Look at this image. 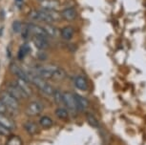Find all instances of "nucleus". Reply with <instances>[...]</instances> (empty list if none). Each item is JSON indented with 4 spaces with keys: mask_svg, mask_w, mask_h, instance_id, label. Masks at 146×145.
Masks as SVG:
<instances>
[{
    "mask_svg": "<svg viewBox=\"0 0 146 145\" xmlns=\"http://www.w3.org/2000/svg\"><path fill=\"white\" fill-rule=\"evenodd\" d=\"M8 109L7 107L5 106V104L3 102H2V100L0 99V115H5L7 113Z\"/></svg>",
    "mask_w": 146,
    "mask_h": 145,
    "instance_id": "nucleus-29",
    "label": "nucleus"
},
{
    "mask_svg": "<svg viewBox=\"0 0 146 145\" xmlns=\"http://www.w3.org/2000/svg\"><path fill=\"white\" fill-rule=\"evenodd\" d=\"M60 35L64 40H70L74 35V29L72 26H66L61 31H60Z\"/></svg>",
    "mask_w": 146,
    "mask_h": 145,
    "instance_id": "nucleus-17",
    "label": "nucleus"
},
{
    "mask_svg": "<svg viewBox=\"0 0 146 145\" xmlns=\"http://www.w3.org/2000/svg\"><path fill=\"white\" fill-rule=\"evenodd\" d=\"M54 100L56 104H62L63 103V93L59 90H54V94H53Z\"/></svg>",
    "mask_w": 146,
    "mask_h": 145,
    "instance_id": "nucleus-24",
    "label": "nucleus"
},
{
    "mask_svg": "<svg viewBox=\"0 0 146 145\" xmlns=\"http://www.w3.org/2000/svg\"><path fill=\"white\" fill-rule=\"evenodd\" d=\"M15 83L17 84V86L20 88L22 93L25 95L26 97H31V95H33V89H32L31 85H30V84H31L30 82L23 80V79L17 78V80L15 81Z\"/></svg>",
    "mask_w": 146,
    "mask_h": 145,
    "instance_id": "nucleus-8",
    "label": "nucleus"
},
{
    "mask_svg": "<svg viewBox=\"0 0 146 145\" xmlns=\"http://www.w3.org/2000/svg\"><path fill=\"white\" fill-rule=\"evenodd\" d=\"M22 23L19 22V21H15V22L13 23V32H16V34H18V32H21L22 31Z\"/></svg>",
    "mask_w": 146,
    "mask_h": 145,
    "instance_id": "nucleus-26",
    "label": "nucleus"
},
{
    "mask_svg": "<svg viewBox=\"0 0 146 145\" xmlns=\"http://www.w3.org/2000/svg\"><path fill=\"white\" fill-rule=\"evenodd\" d=\"M23 128H24V130L31 136L36 135V134L39 132V128H38L37 124L34 121H26L23 124Z\"/></svg>",
    "mask_w": 146,
    "mask_h": 145,
    "instance_id": "nucleus-13",
    "label": "nucleus"
},
{
    "mask_svg": "<svg viewBox=\"0 0 146 145\" xmlns=\"http://www.w3.org/2000/svg\"><path fill=\"white\" fill-rule=\"evenodd\" d=\"M34 44L38 50L40 51H44L48 48V40H47L46 37H42V36H34Z\"/></svg>",
    "mask_w": 146,
    "mask_h": 145,
    "instance_id": "nucleus-14",
    "label": "nucleus"
},
{
    "mask_svg": "<svg viewBox=\"0 0 146 145\" xmlns=\"http://www.w3.org/2000/svg\"><path fill=\"white\" fill-rule=\"evenodd\" d=\"M40 6L46 11H56L58 9L59 2L57 0H42L40 1Z\"/></svg>",
    "mask_w": 146,
    "mask_h": 145,
    "instance_id": "nucleus-10",
    "label": "nucleus"
},
{
    "mask_svg": "<svg viewBox=\"0 0 146 145\" xmlns=\"http://www.w3.org/2000/svg\"><path fill=\"white\" fill-rule=\"evenodd\" d=\"M0 124H1L2 126L6 127L7 129H9L10 131H13L15 129V121H13L11 117L6 116V114H5V115H0Z\"/></svg>",
    "mask_w": 146,
    "mask_h": 145,
    "instance_id": "nucleus-12",
    "label": "nucleus"
},
{
    "mask_svg": "<svg viewBox=\"0 0 146 145\" xmlns=\"http://www.w3.org/2000/svg\"><path fill=\"white\" fill-rule=\"evenodd\" d=\"M44 110V106L39 101H33L27 106L26 108V114L31 117H35L40 115Z\"/></svg>",
    "mask_w": 146,
    "mask_h": 145,
    "instance_id": "nucleus-4",
    "label": "nucleus"
},
{
    "mask_svg": "<svg viewBox=\"0 0 146 145\" xmlns=\"http://www.w3.org/2000/svg\"><path fill=\"white\" fill-rule=\"evenodd\" d=\"M57 67L58 66H56V65H48V66L39 67L35 70V73L43 79H50L53 78L54 73L56 72Z\"/></svg>",
    "mask_w": 146,
    "mask_h": 145,
    "instance_id": "nucleus-3",
    "label": "nucleus"
},
{
    "mask_svg": "<svg viewBox=\"0 0 146 145\" xmlns=\"http://www.w3.org/2000/svg\"><path fill=\"white\" fill-rule=\"evenodd\" d=\"M39 1H42V0H39Z\"/></svg>",
    "mask_w": 146,
    "mask_h": 145,
    "instance_id": "nucleus-31",
    "label": "nucleus"
},
{
    "mask_svg": "<svg viewBox=\"0 0 146 145\" xmlns=\"http://www.w3.org/2000/svg\"><path fill=\"white\" fill-rule=\"evenodd\" d=\"M74 97H75V100H76V108L78 110H81L84 111L86 110L89 106V101H88L87 98H85L82 95H79L78 94H74Z\"/></svg>",
    "mask_w": 146,
    "mask_h": 145,
    "instance_id": "nucleus-11",
    "label": "nucleus"
},
{
    "mask_svg": "<svg viewBox=\"0 0 146 145\" xmlns=\"http://www.w3.org/2000/svg\"><path fill=\"white\" fill-rule=\"evenodd\" d=\"M0 99L2 100V102L5 104V106L7 107L8 110H11V111H13V112L18 110V108H19L18 100L13 97V95H11L8 92H6V91L2 92Z\"/></svg>",
    "mask_w": 146,
    "mask_h": 145,
    "instance_id": "nucleus-2",
    "label": "nucleus"
},
{
    "mask_svg": "<svg viewBox=\"0 0 146 145\" xmlns=\"http://www.w3.org/2000/svg\"><path fill=\"white\" fill-rule=\"evenodd\" d=\"M66 76V72L64 70L62 69V68L60 67H57L56 72L54 73V75H53V78L56 79V80H62L63 78H64Z\"/></svg>",
    "mask_w": 146,
    "mask_h": 145,
    "instance_id": "nucleus-23",
    "label": "nucleus"
},
{
    "mask_svg": "<svg viewBox=\"0 0 146 145\" xmlns=\"http://www.w3.org/2000/svg\"><path fill=\"white\" fill-rule=\"evenodd\" d=\"M12 134V131H10L9 129H7L6 127L2 126L0 124V136H10Z\"/></svg>",
    "mask_w": 146,
    "mask_h": 145,
    "instance_id": "nucleus-27",
    "label": "nucleus"
},
{
    "mask_svg": "<svg viewBox=\"0 0 146 145\" xmlns=\"http://www.w3.org/2000/svg\"><path fill=\"white\" fill-rule=\"evenodd\" d=\"M75 85L76 87L78 88V90H80V91H86L88 89V83H87V80L86 78L83 77V76L81 75H78L76 77H75Z\"/></svg>",
    "mask_w": 146,
    "mask_h": 145,
    "instance_id": "nucleus-16",
    "label": "nucleus"
},
{
    "mask_svg": "<svg viewBox=\"0 0 146 145\" xmlns=\"http://www.w3.org/2000/svg\"><path fill=\"white\" fill-rule=\"evenodd\" d=\"M63 103H64L65 106L69 109V110H71V111L78 110L76 104V100H75V97H74V94H72L71 92L63 93Z\"/></svg>",
    "mask_w": 146,
    "mask_h": 145,
    "instance_id": "nucleus-6",
    "label": "nucleus"
},
{
    "mask_svg": "<svg viewBox=\"0 0 146 145\" xmlns=\"http://www.w3.org/2000/svg\"><path fill=\"white\" fill-rule=\"evenodd\" d=\"M43 28H44V30H45L47 36L56 37L57 35L59 34V31H58V30H57L54 26L51 25V24H46V25L44 26Z\"/></svg>",
    "mask_w": 146,
    "mask_h": 145,
    "instance_id": "nucleus-18",
    "label": "nucleus"
},
{
    "mask_svg": "<svg viewBox=\"0 0 146 145\" xmlns=\"http://www.w3.org/2000/svg\"><path fill=\"white\" fill-rule=\"evenodd\" d=\"M7 145H22L21 139L16 136H13L12 138H10L9 141H8Z\"/></svg>",
    "mask_w": 146,
    "mask_h": 145,
    "instance_id": "nucleus-25",
    "label": "nucleus"
},
{
    "mask_svg": "<svg viewBox=\"0 0 146 145\" xmlns=\"http://www.w3.org/2000/svg\"><path fill=\"white\" fill-rule=\"evenodd\" d=\"M6 92H8L11 95H13V97L16 98L18 101L21 100V99H24V98H26L25 95L22 93V91L20 90V88L17 86V84L15 83V82H11L9 83L6 87Z\"/></svg>",
    "mask_w": 146,
    "mask_h": 145,
    "instance_id": "nucleus-5",
    "label": "nucleus"
},
{
    "mask_svg": "<svg viewBox=\"0 0 146 145\" xmlns=\"http://www.w3.org/2000/svg\"><path fill=\"white\" fill-rule=\"evenodd\" d=\"M54 114H56V116L60 119H68V117H69V113H68L67 109H65L63 107L56 108V111H54Z\"/></svg>",
    "mask_w": 146,
    "mask_h": 145,
    "instance_id": "nucleus-20",
    "label": "nucleus"
},
{
    "mask_svg": "<svg viewBox=\"0 0 146 145\" xmlns=\"http://www.w3.org/2000/svg\"><path fill=\"white\" fill-rule=\"evenodd\" d=\"M17 1H19V2H21V1H22V0H17Z\"/></svg>",
    "mask_w": 146,
    "mask_h": 145,
    "instance_id": "nucleus-30",
    "label": "nucleus"
},
{
    "mask_svg": "<svg viewBox=\"0 0 146 145\" xmlns=\"http://www.w3.org/2000/svg\"><path fill=\"white\" fill-rule=\"evenodd\" d=\"M39 124H40V126L42 128L48 129V128H51L52 126H53L54 121H53V119H52L50 117L43 116V117H41L39 119Z\"/></svg>",
    "mask_w": 146,
    "mask_h": 145,
    "instance_id": "nucleus-19",
    "label": "nucleus"
},
{
    "mask_svg": "<svg viewBox=\"0 0 146 145\" xmlns=\"http://www.w3.org/2000/svg\"><path fill=\"white\" fill-rule=\"evenodd\" d=\"M11 71H12V73H13V75H16V77L17 78L23 79V80L30 82L29 73L26 72V71H24L22 68L17 66L16 64H13L12 66H11ZM30 83H31V82H30Z\"/></svg>",
    "mask_w": 146,
    "mask_h": 145,
    "instance_id": "nucleus-7",
    "label": "nucleus"
},
{
    "mask_svg": "<svg viewBox=\"0 0 146 145\" xmlns=\"http://www.w3.org/2000/svg\"><path fill=\"white\" fill-rule=\"evenodd\" d=\"M29 17L30 19H32L34 21H38V12L37 11H32L29 13Z\"/></svg>",
    "mask_w": 146,
    "mask_h": 145,
    "instance_id": "nucleus-28",
    "label": "nucleus"
},
{
    "mask_svg": "<svg viewBox=\"0 0 146 145\" xmlns=\"http://www.w3.org/2000/svg\"><path fill=\"white\" fill-rule=\"evenodd\" d=\"M61 16L66 21H73L76 18V11L74 8H66L61 12Z\"/></svg>",
    "mask_w": 146,
    "mask_h": 145,
    "instance_id": "nucleus-15",
    "label": "nucleus"
},
{
    "mask_svg": "<svg viewBox=\"0 0 146 145\" xmlns=\"http://www.w3.org/2000/svg\"><path fill=\"white\" fill-rule=\"evenodd\" d=\"M29 76H30V82L34 84L35 86H36L39 90H41L44 94L47 95H53L54 92L53 86L50 85L49 83H47L43 78H41L40 76L35 75V73H29Z\"/></svg>",
    "mask_w": 146,
    "mask_h": 145,
    "instance_id": "nucleus-1",
    "label": "nucleus"
},
{
    "mask_svg": "<svg viewBox=\"0 0 146 145\" xmlns=\"http://www.w3.org/2000/svg\"><path fill=\"white\" fill-rule=\"evenodd\" d=\"M86 119H87V122L89 123L92 127H94V128L100 127V122H98V120L96 119V117L94 116V115L88 114L86 116Z\"/></svg>",
    "mask_w": 146,
    "mask_h": 145,
    "instance_id": "nucleus-22",
    "label": "nucleus"
},
{
    "mask_svg": "<svg viewBox=\"0 0 146 145\" xmlns=\"http://www.w3.org/2000/svg\"><path fill=\"white\" fill-rule=\"evenodd\" d=\"M29 50H30V48H29L28 45H26V44L22 45L21 47H20V49H19V51H18L17 58L19 60H23L24 58H25V56H27V54H28Z\"/></svg>",
    "mask_w": 146,
    "mask_h": 145,
    "instance_id": "nucleus-21",
    "label": "nucleus"
},
{
    "mask_svg": "<svg viewBox=\"0 0 146 145\" xmlns=\"http://www.w3.org/2000/svg\"><path fill=\"white\" fill-rule=\"evenodd\" d=\"M28 29H29V32L32 34H34V36H42V37H48L46 34V32L44 30L43 27L35 25V24H29Z\"/></svg>",
    "mask_w": 146,
    "mask_h": 145,
    "instance_id": "nucleus-9",
    "label": "nucleus"
}]
</instances>
